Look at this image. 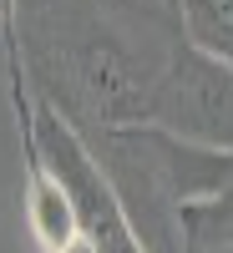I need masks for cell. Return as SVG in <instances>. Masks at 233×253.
Listing matches in <instances>:
<instances>
[{"mask_svg": "<svg viewBox=\"0 0 233 253\" xmlns=\"http://www.w3.org/2000/svg\"><path fill=\"white\" fill-rule=\"evenodd\" d=\"M178 41L173 0H0V46L76 132L147 122Z\"/></svg>", "mask_w": 233, "mask_h": 253, "instance_id": "cell-1", "label": "cell"}, {"mask_svg": "<svg viewBox=\"0 0 233 253\" xmlns=\"http://www.w3.org/2000/svg\"><path fill=\"white\" fill-rule=\"evenodd\" d=\"M101 162L107 182L132 218L137 238L147 253H193L187 248V208L218 193L223 177L233 172V152L193 147L152 122L137 126H101L81 132Z\"/></svg>", "mask_w": 233, "mask_h": 253, "instance_id": "cell-2", "label": "cell"}, {"mask_svg": "<svg viewBox=\"0 0 233 253\" xmlns=\"http://www.w3.org/2000/svg\"><path fill=\"white\" fill-rule=\"evenodd\" d=\"M36 137H41V152H46L51 172L66 182V193L76 203L81 238H92L96 253H147L142 238H137V228H132V218H127V208H122V198H117V187L107 182L101 162L92 157L87 137H81L56 107H46V101H36Z\"/></svg>", "mask_w": 233, "mask_h": 253, "instance_id": "cell-3", "label": "cell"}, {"mask_svg": "<svg viewBox=\"0 0 233 253\" xmlns=\"http://www.w3.org/2000/svg\"><path fill=\"white\" fill-rule=\"evenodd\" d=\"M147 122L193 147L233 152V66L178 41V51L152 91Z\"/></svg>", "mask_w": 233, "mask_h": 253, "instance_id": "cell-4", "label": "cell"}, {"mask_svg": "<svg viewBox=\"0 0 233 253\" xmlns=\"http://www.w3.org/2000/svg\"><path fill=\"white\" fill-rule=\"evenodd\" d=\"M5 51V81H10V117H15V137H20V203H26V233L41 253H61L71 238H81V218H76V203L66 193V182L51 172L46 152H41V137H36V96H31V81L20 71V61L10 46Z\"/></svg>", "mask_w": 233, "mask_h": 253, "instance_id": "cell-5", "label": "cell"}, {"mask_svg": "<svg viewBox=\"0 0 233 253\" xmlns=\"http://www.w3.org/2000/svg\"><path fill=\"white\" fill-rule=\"evenodd\" d=\"M173 10L187 46L233 66V0H173Z\"/></svg>", "mask_w": 233, "mask_h": 253, "instance_id": "cell-6", "label": "cell"}, {"mask_svg": "<svg viewBox=\"0 0 233 253\" xmlns=\"http://www.w3.org/2000/svg\"><path fill=\"white\" fill-rule=\"evenodd\" d=\"M187 248L193 253H233V172L218 193L187 208Z\"/></svg>", "mask_w": 233, "mask_h": 253, "instance_id": "cell-7", "label": "cell"}, {"mask_svg": "<svg viewBox=\"0 0 233 253\" xmlns=\"http://www.w3.org/2000/svg\"><path fill=\"white\" fill-rule=\"evenodd\" d=\"M61 253H96V243H92V238H71Z\"/></svg>", "mask_w": 233, "mask_h": 253, "instance_id": "cell-8", "label": "cell"}]
</instances>
